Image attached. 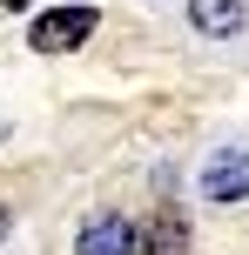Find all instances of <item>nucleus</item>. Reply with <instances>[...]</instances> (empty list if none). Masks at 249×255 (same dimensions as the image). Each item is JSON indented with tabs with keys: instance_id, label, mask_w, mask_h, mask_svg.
I'll return each mask as SVG.
<instances>
[{
	"instance_id": "20e7f679",
	"label": "nucleus",
	"mask_w": 249,
	"mask_h": 255,
	"mask_svg": "<svg viewBox=\"0 0 249 255\" xmlns=\"http://www.w3.org/2000/svg\"><path fill=\"white\" fill-rule=\"evenodd\" d=\"M202 195L209 202H243L249 195V154H216L202 168Z\"/></svg>"
},
{
	"instance_id": "f257e3e1",
	"label": "nucleus",
	"mask_w": 249,
	"mask_h": 255,
	"mask_svg": "<svg viewBox=\"0 0 249 255\" xmlns=\"http://www.w3.org/2000/svg\"><path fill=\"white\" fill-rule=\"evenodd\" d=\"M94 27H101V13H94V7H54V13H40V20H34V34H27V40H34V54H74Z\"/></svg>"
},
{
	"instance_id": "f03ea898",
	"label": "nucleus",
	"mask_w": 249,
	"mask_h": 255,
	"mask_svg": "<svg viewBox=\"0 0 249 255\" xmlns=\"http://www.w3.org/2000/svg\"><path fill=\"white\" fill-rule=\"evenodd\" d=\"M74 255H135V229L128 215H88L74 235Z\"/></svg>"
},
{
	"instance_id": "7ed1b4c3",
	"label": "nucleus",
	"mask_w": 249,
	"mask_h": 255,
	"mask_svg": "<svg viewBox=\"0 0 249 255\" xmlns=\"http://www.w3.org/2000/svg\"><path fill=\"white\" fill-rule=\"evenodd\" d=\"M135 255H189V215L182 208H162V215L135 235Z\"/></svg>"
},
{
	"instance_id": "423d86ee",
	"label": "nucleus",
	"mask_w": 249,
	"mask_h": 255,
	"mask_svg": "<svg viewBox=\"0 0 249 255\" xmlns=\"http://www.w3.org/2000/svg\"><path fill=\"white\" fill-rule=\"evenodd\" d=\"M7 229H13V215H7V208H0V242H7Z\"/></svg>"
},
{
	"instance_id": "0eeeda50",
	"label": "nucleus",
	"mask_w": 249,
	"mask_h": 255,
	"mask_svg": "<svg viewBox=\"0 0 249 255\" xmlns=\"http://www.w3.org/2000/svg\"><path fill=\"white\" fill-rule=\"evenodd\" d=\"M20 7H27V0H0V13H20Z\"/></svg>"
},
{
	"instance_id": "39448f33",
	"label": "nucleus",
	"mask_w": 249,
	"mask_h": 255,
	"mask_svg": "<svg viewBox=\"0 0 249 255\" xmlns=\"http://www.w3.org/2000/svg\"><path fill=\"white\" fill-rule=\"evenodd\" d=\"M189 20H196L202 34L229 40V34H243V0H189Z\"/></svg>"
}]
</instances>
